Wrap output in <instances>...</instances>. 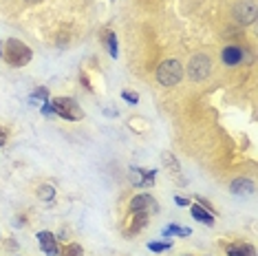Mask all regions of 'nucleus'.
Returning a JSON list of instances; mask_svg holds the SVG:
<instances>
[{
	"mask_svg": "<svg viewBox=\"0 0 258 256\" xmlns=\"http://www.w3.org/2000/svg\"><path fill=\"white\" fill-rule=\"evenodd\" d=\"M230 190H232V195H236V197H249V195H254V181H251V179H245V177L234 179Z\"/></svg>",
	"mask_w": 258,
	"mask_h": 256,
	"instance_id": "nucleus-8",
	"label": "nucleus"
},
{
	"mask_svg": "<svg viewBox=\"0 0 258 256\" xmlns=\"http://www.w3.org/2000/svg\"><path fill=\"white\" fill-rule=\"evenodd\" d=\"M3 57L5 62L11 64V67H25V64L31 62L33 57V51L22 42V40H16V38H9L5 42V49H3Z\"/></svg>",
	"mask_w": 258,
	"mask_h": 256,
	"instance_id": "nucleus-1",
	"label": "nucleus"
},
{
	"mask_svg": "<svg viewBox=\"0 0 258 256\" xmlns=\"http://www.w3.org/2000/svg\"><path fill=\"white\" fill-rule=\"evenodd\" d=\"M42 113H44V115H53V104H51V102H44V104H42Z\"/></svg>",
	"mask_w": 258,
	"mask_h": 256,
	"instance_id": "nucleus-21",
	"label": "nucleus"
},
{
	"mask_svg": "<svg viewBox=\"0 0 258 256\" xmlns=\"http://www.w3.org/2000/svg\"><path fill=\"white\" fill-rule=\"evenodd\" d=\"M38 197H40V199H42V201H53L55 190L51 188L49 183H44V185H40V188H38Z\"/></svg>",
	"mask_w": 258,
	"mask_h": 256,
	"instance_id": "nucleus-14",
	"label": "nucleus"
},
{
	"mask_svg": "<svg viewBox=\"0 0 258 256\" xmlns=\"http://www.w3.org/2000/svg\"><path fill=\"white\" fill-rule=\"evenodd\" d=\"M51 104H53V113L69 121H80L84 117V110L80 108V104L73 97H55Z\"/></svg>",
	"mask_w": 258,
	"mask_h": 256,
	"instance_id": "nucleus-4",
	"label": "nucleus"
},
{
	"mask_svg": "<svg viewBox=\"0 0 258 256\" xmlns=\"http://www.w3.org/2000/svg\"><path fill=\"white\" fill-rule=\"evenodd\" d=\"M163 161H166V168H168L170 172H174V174L181 172V166H179V161H177V157H174V155L163 153Z\"/></svg>",
	"mask_w": 258,
	"mask_h": 256,
	"instance_id": "nucleus-13",
	"label": "nucleus"
},
{
	"mask_svg": "<svg viewBox=\"0 0 258 256\" xmlns=\"http://www.w3.org/2000/svg\"><path fill=\"white\" fill-rule=\"evenodd\" d=\"M121 97H124V100H126L128 104H137V102H139V97L135 95L133 91H124V93H121Z\"/></svg>",
	"mask_w": 258,
	"mask_h": 256,
	"instance_id": "nucleus-19",
	"label": "nucleus"
},
{
	"mask_svg": "<svg viewBox=\"0 0 258 256\" xmlns=\"http://www.w3.org/2000/svg\"><path fill=\"white\" fill-rule=\"evenodd\" d=\"M150 206H152V201L148 195H137L131 201V212H146V208H150Z\"/></svg>",
	"mask_w": 258,
	"mask_h": 256,
	"instance_id": "nucleus-10",
	"label": "nucleus"
},
{
	"mask_svg": "<svg viewBox=\"0 0 258 256\" xmlns=\"http://www.w3.org/2000/svg\"><path fill=\"white\" fill-rule=\"evenodd\" d=\"M234 18H236L240 25H251L256 20V5L251 0H245V3H238L234 7Z\"/></svg>",
	"mask_w": 258,
	"mask_h": 256,
	"instance_id": "nucleus-5",
	"label": "nucleus"
},
{
	"mask_svg": "<svg viewBox=\"0 0 258 256\" xmlns=\"http://www.w3.org/2000/svg\"><path fill=\"white\" fill-rule=\"evenodd\" d=\"M57 256H82V247L78 245V243H71V245H67L64 252H60Z\"/></svg>",
	"mask_w": 258,
	"mask_h": 256,
	"instance_id": "nucleus-16",
	"label": "nucleus"
},
{
	"mask_svg": "<svg viewBox=\"0 0 258 256\" xmlns=\"http://www.w3.org/2000/svg\"><path fill=\"white\" fill-rule=\"evenodd\" d=\"M177 206H190V201L183 199V197H177Z\"/></svg>",
	"mask_w": 258,
	"mask_h": 256,
	"instance_id": "nucleus-23",
	"label": "nucleus"
},
{
	"mask_svg": "<svg viewBox=\"0 0 258 256\" xmlns=\"http://www.w3.org/2000/svg\"><path fill=\"white\" fill-rule=\"evenodd\" d=\"M221 62L227 64V67H236V64L243 62V49L240 46H225L221 51Z\"/></svg>",
	"mask_w": 258,
	"mask_h": 256,
	"instance_id": "nucleus-7",
	"label": "nucleus"
},
{
	"mask_svg": "<svg viewBox=\"0 0 258 256\" xmlns=\"http://www.w3.org/2000/svg\"><path fill=\"white\" fill-rule=\"evenodd\" d=\"M163 234L170 236V234H181V236H187V234H192V230H187V228H179V225H168L166 230H163Z\"/></svg>",
	"mask_w": 258,
	"mask_h": 256,
	"instance_id": "nucleus-15",
	"label": "nucleus"
},
{
	"mask_svg": "<svg viewBox=\"0 0 258 256\" xmlns=\"http://www.w3.org/2000/svg\"><path fill=\"white\" fill-rule=\"evenodd\" d=\"M33 97H42L44 102H49V91H46V89H42V86H40V89H38L36 93H33Z\"/></svg>",
	"mask_w": 258,
	"mask_h": 256,
	"instance_id": "nucleus-20",
	"label": "nucleus"
},
{
	"mask_svg": "<svg viewBox=\"0 0 258 256\" xmlns=\"http://www.w3.org/2000/svg\"><path fill=\"white\" fill-rule=\"evenodd\" d=\"M148 223V212H133V223H131V234L144 230Z\"/></svg>",
	"mask_w": 258,
	"mask_h": 256,
	"instance_id": "nucleus-11",
	"label": "nucleus"
},
{
	"mask_svg": "<svg viewBox=\"0 0 258 256\" xmlns=\"http://www.w3.org/2000/svg\"><path fill=\"white\" fill-rule=\"evenodd\" d=\"M212 75V57L205 53H197L190 57V64H187V78L192 82H205V80Z\"/></svg>",
	"mask_w": 258,
	"mask_h": 256,
	"instance_id": "nucleus-3",
	"label": "nucleus"
},
{
	"mask_svg": "<svg viewBox=\"0 0 258 256\" xmlns=\"http://www.w3.org/2000/svg\"><path fill=\"white\" fill-rule=\"evenodd\" d=\"M38 241H40V247H42V252L46 256H57L60 254V247H57V241H55V236L51 234V232H38Z\"/></svg>",
	"mask_w": 258,
	"mask_h": 256,
	"instance_id": "nucleus-6",
	"label": "nucleus"
},
{
	"mask_svg": "<svg viewBox=\"0 0 258 256\" xmlns=\"http://www.w3.org/2000/svg\"><path fill=\"white\" fill-rule=\"evenodd\" d=\"M108 49H110V55L117 57V38H115V33H108Z\"/></svg>",
	"mask_w": 258,
	"mask_h": 256,
	"instance_id": "nucleus-17",
	"label": "nucleus"
},
{
	"mask_svg": "<svg viewBox=\"0 0 258 256\" xmlns=\"http://www.w3.org/2000/svg\"><path fill=\"white\" fill-rule=\"evenodd\" d=\"M7 144V133H5V128H0V148Z\"/></svg>",
	"mask_w": 258,
	"mask_h": 256,
	"instance_id": "nucleus-22",
	"label": "nucleus"
},
{
	"mask_svg": "<svg viewBox=\"0 0 258 256\" xmlns=\"http://www.w3.org/2000/svg\"><path fill=\"white\" fill-rule=\"evenodd\" d=\"M25 3H29V5H36V3H40V0H25Z\"/></svg>",
	"mask_w": 258,
	"mask_h": 256,
	"instance_id": "nucleus-24",
	"label": "nucleus"
},
{
	"mask_svg": "<svg viewBox=\"0 0 258 256\" xmlns=\"http://www.w3.org/2000/svg\"><path fill=\"white\" fill-rule=\"evenodd\" d=\"M192 217H195L199 223H205V225H214V214L210 210H205L197 203V206H192Z\"/></svg>",
	"mask_w": 258,
	"mask_h": 256,
	"instance_id": "nucleus-9",
	"label": "nucleus"
},
{
	"mask_svg": "<svg viewBox=\"0 0 258 256\" xmlns=\"http://www.w3.org/2000/svg\"><path fill=\"white\" fill-rule=\"evenodd\" d=\"M148 247L152 249V252H163V249H170V243H148Z\"/></svg>",
	"mask_w": 258,
	"mask_h": 256,
	"instance_id": "nucleus-18",
	"label": "nucleus"
},
{
	"mask_svg": "<svg viewBox=\"0 0 258 256\" xmlns=\"http://www.w3.org/2000/svg\"><path fill=\"white\" fill-rule=\"evenodd\" d=\"M227 256H254V247L251 245H232V247H227Z\"/></svg>",
	"mask_w": 258,
	"mask_h": 256,
	"instance_id": "nucleus-12",
	"label": "nucleus"
},
{
	"mask_svg": "<svg viewBox=\"0 0 258 256\" xmlns=\"http://www.w3.org/2000/svg\"><path fill=\"white\" fill-rule=\"evenodd\" d=\"M181 80H183V67H181L179 60L170 57V60L159 64V69H157V82L161 86L172 89V86H177Z\"/></svg>",
	"mask_w": 258,
	"mask_h": 256,
	"instance_id": "nucleus-2",
	"label": "nucleus"
}]
</instances>
